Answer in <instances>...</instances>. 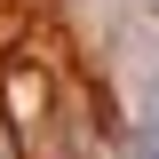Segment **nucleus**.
Here are the masks:
<instances>
[{"mask_svg":"<svg viewBox=\"0 0 159 159\" xmlns=\"http://www.w3.org/2000/svg\"><path fill=\"white\" fill-rule=\"evenodd\" d=\"M40 96H48V80H40L32 64H16V72H8V111H16V119H40Z\"/></svg>","mask_w":159,"mask_h":159,"instance_id":"f257e3e1","label":"nucleus"},{"mask_svg":"<svg viewBox=\"0 0 159 159\" xmlns=\"http://www.w3.org/2000/svg\"><path fill=\"white\" fill-rule=\"evenodd\" d=\"M0 159H8V151H0Z\"/></svg>","mask_w":159,"mask_h":159,"instance_id":"f03ea898","label":"nucleus"}]
</instances>
